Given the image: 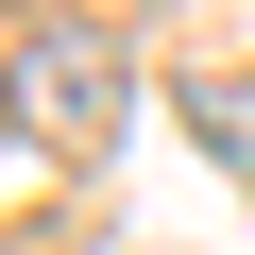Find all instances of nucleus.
Returning a JSON list of instances; mask_svg holds the SVG:
<instances>
[{"instance_id":"f257e3e1","label":"nucleus","mask_w":255,"mask_h":255,"mask_svg":"<svg viewBox=\"0 0 255 255\" xmlns=\"http://www.w3.org/2000/svg\"><path fill=\"white\" fill-rule=\"evenodd\" d=\"M17 119H34L51 153H85V136H119V68L85 34H17Z\"/></svg>"},{"instance_id":"f03ea898","label":"nucleus","mask_w":255,"mask_h":255,"mask_svg":"<svg viewBox=\"0 0 255 255\" xmlns=\"http://www.w3.org/2000/svg\"><path fill=\"white\" fill-rule=\"evenodd\" d=\"M187 119H204V153L255 187V85H187Z\"/></svg>"}]
</instances>
